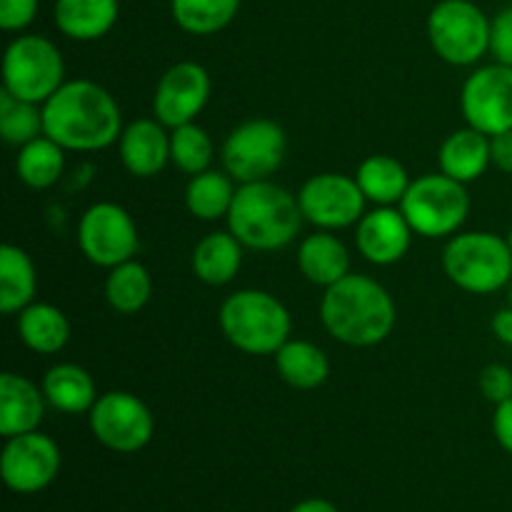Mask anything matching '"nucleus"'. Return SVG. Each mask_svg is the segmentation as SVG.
Segmentation results:
<instances>
[{"instance_id":"nucleus-1","label":"nucleus","mask_w":512,"mask_h":512,"mask_svg":"<svg viewBox=\"0 0 512 512\" xmlns=\"http://www.w3.org/2000/svg\"><path fill=\"white\" fill-rule=\"evenodd\" d=\"M43 130L73 153H95L118 143L123 133L120 105L93 80H65L43 103Z\"/></svg>"},{"instance_id":"nucleus-2","label":"nucleus","mask_w":512,"mask_h":512,"mask_svg":"<svg viewBox=\"0 0 512 512\" xmlns=\"http://www.w3.org/2000/svg\"><path fill=\"white\" fill-rule=\"evenodd\" d=\"M320 320L330 338L348 348H375L393 333L398 308L385 285L368 275L348 273L325 288Z\"/></svg>"},{"instance_id":"nucleus-3","label":"nucleus","mask_w":512,"mask_h":512,"mask_svg":"<svg viewBox=\"0 0 512 512\" xmlns=\"http://www.w3.org/2000/svg\"><path fill=\"white\" fill-rule=\"evenodd\" d=\"M225 220L243 248L273 253L288 248L298 238L305 218L298 195L280 188L273 180H258L238 185L233 208Z\"/></svg>"},{"instance_id":"nucleus-4","label":"nucleus","mask_w":512,"mask_h":512,"mask_svg":"<svg viewBox=\"0 0 512 512\" xmlns=\"http://www.w3.org/2000/svg\"><path fill=\"white\" fill-rule=\"evenodd\" d=\"M218 323L228 343L245 355H275L293 330L288 308L273 293L255 288L228 295Z\"/></svg>"},{"instance_id":"nucleus-5","label":"nucleus","mask_w":512,"mask_h":512,"mask_svg":"<svg viewBox=\"0 0 512 512\" xmlns=\"http://www.w3.org/2000/svg\"><path fill=\"white\" fill-rule=\"evenodd\" d=\"M443 270L453 285L470 295H490L512 283V248L508 238L490 230H470L448 238Z\"/></svg>"},{"instance_id":"nucleus-6","label":"nucleus","mask_w":512,"mask_h":512,"mask_svg":"<svg viewBox=\"0 0 512 512\" xmlns=\"http://www.w3.org/2000/svg\"><path fill=\"white\" fill-rule=\"evenodd\" d=\"M400 210L420 238H453L468 220L470 195L465 183L445 173H430L410 183L408 193L400 200Z\"/></svg>"},{"instance_id":"nucleus-7","label":"nucleus","mask_w":512,"mask_h":512,"mask_svg":"<svg viewBox=\"0 0 512 512\" xmlns=\"http://www.w3.org/2000/svg\"><path fill=\"white\" fill-rule=\"evenodd\" d=\"M65 83V60L53 40L18 35L3 55V90L13 98L43 105Z\"/></svg>"},{"instance_id":"nucleus-8","label":"nucleus","mask_w":512,"mask_h":512,"mask_svg":"<svg viewBox=\"0 0 512 512\" xmlns=\"http://www.w3.org/2000/svg\"><path fill=\"white\" fill-rule=\"evenodd\" d=\"M428 38L440 60L468 68L490 53V18L473 0H440L428 15Z\"/></svg>"},{"instance_id":"nucleus-9","label":"nucleus","mask_w":512,"mask_h":512,"mask_svg":"<svg viewBox=\"0 0 512 512\" xmlns=\"http://www.w3.org/2000/svg\"><path fill=\"white\" fill-rule=\"evenodd\" d=\"M285 130L270 118H253L230 130L220 158L223 170L238 185L270 180L285 160Z\"/></svg>"},{"instance_id":"nucleus-10","label":"nucleus","mask_w":512,"mask_h":512,"mask_svg":"<svg viewBox=\"0 0 512 512\" xmlns=\"http://www.w3.org/2000/svg\"><path fill=\"white\" fill-rule=\"evenodd\" d=\"M90 433L113 453H138L153 440L155 420L148 405L128 390H108L88 413Z\"/></svg>"},{"instance_id":"nucleus-11","label":"nucleus","mask_w":512,"mask_h":512,"mask_svg":"<svg viewBox=\"0 0 512 512\" xmlns=\"http://www.w3.org/2000/svg\"><path fill=\"white\" fill-rule=\"evenodd\" d=\"M80 253L98 268H115L133 260L140 235L133 215L118 203H93L78 223Z\"/></svg>"},{"instance_id":"nucleus-12","label":"nucleus","mask_w":512,"mask_h":512,"mask_svg":"<svg viewBox=\"0 0 512 512\" xmlns=\"http://www.w3.org/2000/svg\"><path fill=\"white\" fill-rule=\"evenodd\" d=\"M300 210L318 230H345L360 223L368 198L358 180L340 173H320L303 183L298 193Z\"/></svg>"},{"instance_id":"nucleus-13","label":"nucleus","mask_w":512,"mask_h":512,"mask_svg":"<svg viewBox=\"0 0 512 512\" xmlns=\"http://www.w3.org/2000/svg\"><path fill=\"white\" fill-rule=\"evenodd\" d=\"M460 110L470 128L485 135L512 130V68L483 65L468 75L460 90Z\"/></svg>"},{"instance_id":"nucleus-14","label":"nucleus","mask_w":512,"mask_h":512,"mask_svg":"<svg viewBox=\"0 0 512 512\" xmlns=\"http://www.w3.org/2000/svg\"><path fill=\"white\" fill-rule=\"evenodd\" d=\"M60 448L40 430L5 440L0 475L13 493L33 495L48 488L60 473Z\"/></svg>"},{"instance_id":"nucleus-15","label":"nucleus","mask_w":512,"mask_h":512,"mask_svg":"<svg viewBox=\"0 0 512 512\" xmlns=\"http://www.w3.org/2000/svg\"><path fill=\"white\" fill-rule=\"evenodd\" d=\"M210 73L195 60H180L170 65L158 80L153 95V115L165 128L195 123L210 100Z\"/></svg>"},{"instance_id":"nucleus-16","label":"nucleus","mask_w":512,"mask_h":512,"mask_svg":"<svg viewBox=\"0 0 512 512\" xmlns=\"http://www.w3.org/2000/svg\"><path fill=\"white\" fill-rule=\"evenodd\" d=\"M413 235L403 210L395 205H375L355 225V248L368 263L388 268L408 255Z\"/></svg>"},{"instance_id":"nucleus-17","label":"nucleus","mask_w":512,"mask_h":512,"mask_svg":"<svg viewBox=\"0 0 512 512\" xmlns=\"http://www.w3.org/2000/svg\"><path fill=\"white\" fill-rule=\"evenodd\" d=\"M170 128L158 118H140L125 125L118 138L120 163L133 178H155L170 163Z\"/></svg>"},{"instance_id":"nucleus-18","label":"nucleus","mask_w":512,"mask_h":512,"mask_svg":"<svg viewBox=\"0 0 512 512\" xmlns=\"http://www.w3.org/2000/svg\"><path fill=\"white\" fill-rule=\"evenodd\" d=\"M45 393L18 373L0 375V435L5 440L33 433L45 418Z\"/></svg>"},{"instance_id":"nucleus-19","label":"nucleus","mask_w":512,"mask_h":512,"mask_svg":"<svg viewBox=\"0 0 512 512\" xmlns=\"http://www.w3.org/2000/svg\"><path fill=\"white\" fill-rule=\"evenodd\" d=\"M193 275L205 285L223 288L243 268V243L230 230H215L198 240L190 255Z\"/></svg>"},{"instance_id":"nucleus-20","label":"nucleus","mask_w":512,"mask_h":512,"mask_svg":"<svg viewBox=\"0 0 512 512\" xmlns=\"http://www.w3.org/2000/svg\"><path fill=\"white\" fill-rule=\"evenodd\" d=\"M440 173L458 183H473L483 178L485 170L493 165L490 160V135L475 128H460L443 140L438 150Z\"/></svg>"},{"instance_id":"nucleus-21","label":"nucleus","mask_w":512,"mask_h":512,"mask_svg":"<svg viewBox=\"0 0 512 512\" xmlns=\"http://www.w3.org/2000/svg\"><path fill=\"white\" fill-rule=\"evenodd\" d=\"M118 0H55L53 18L60 33L78 43H93L118 23Z\"/></svg>"},{"instance_id":"nucleus-22","label":"nucleus","mask_w":512,"mask_h":512,"mask_svg":"<svg viewBox=\"0 0 512 512\" xmlns=\"http://www.w3.org/2000/svg\"><path fill=\"white\" fill-rule=\"evenodd\" d=\"M298 268L308 283L330 288L350 273L348 245L330 230H318L300 243Z\"/></svg>"},{"instance_id":"nucleus-23","label":"nucleus","mask_w":512,"mask_h":512,"mask_svg":"<svg viewBox=\"0 0 512 512\" xmlns=\"http://www.w3.org/2000/svg\"><path fill=\"white\" fill-rule=\"evenodd\" d=\"M40 388H43L45 400L65 415L90 413L95 400L100 398L98 390H95V380L90 378L88 370L75 363L53 365L45 373Z\"/></svg>"},{"instance_id":"nucleus-24","label":"nucleus","mask_w":512,"mask_h":512,"mask_svg":"<svg viewBox=\"0 0 512 512\" xmlns=\"http://www.w3.org/2000/svg\"><path fill=\"white\" fill-rule=\"evenodd\" d=\"M18 335L28 350L38 355H55L68 345L70 320L50 303H30L18 313Z\"/></svg>"},{"instance_id":"nucleus-25","label":"nucleus","mask_w":512,"mask_h":512,"mask_svg":"<svg viewBox=\"0 0 512 512\" xmlns=\"http://www.w3.org/2000/svg\"><path fill=\"white\" fill-rule=\"evenodd\" d=\"M38 273L30 255L18 245L0 248V310L3 315H18L35 303Z\"/></svg>"},{"instance_id":"nucleus-26","label":"nucleus","mask_w":512,"mask_h":512,"mask_svg":"<svg viewBox=\"0 0 512 512\" xmlns=\"http://www.w3.org/2000/svg\"><path fill=\"white\" fill-rule=\"evenodd\" d=\"M275 358L278 375L295 390H315L330 378V360L320 345L290 338Z\"/></svg>"},{"instance_id":"nucleus-27","label":"nucleus","mask_w":512,"mask_h":512,"mask_svg":"<svg viewBox=\"0 0 512 512\" xmlns=\"http://www.w3.org/2000/svg\"><path fill=\"white\" fill-rule=\"evenodd\" d=\"M355 180L373 205H400L413 183L405 165L393 155H368L358 165Z\"/></svg>"},{"instance_id":"nucleus-28","label":"nucleus","mask_w":512,"mask_h":512,"mask_svg":"<svg viewBox=\"0 0 512 512\" xmlns=\"http://www.w3.org/2000/svg\"><path fill=\"white\" fill-rule=\"evenodd\" d=\"M235 180L220 170H205V173L193 175L185 188V208L193 218L215 223L220 218H228L235 200Z\"/></svg>"},{"instance_id":"nucleus-29","label":"nucleus","mask_w":512,"mask_h":512,"mask_svg":"<svg viewBox=\"0 0 512 512\" xmlns=\"http://www.w3.org/2000/svg\"><path fill=\"white\" fill-rule=\"evenodd\" d=\"M65 170V148L55 143L48 135L30 140L18 148L15 158V173L20 183L30 190H48L60 180Z\"/></svg>"},{"instance_id":"nucleus-30","label":"nucleus","mask_w":512,"mask_h":512,"mask_svg":"<svg viewBox=\"0 0 512 512\" xmlns=\"http://www.w3.org/2000/svg\"><path fill=\"white\" fill-rule=\"evenodd\" d=\"M153 298V278L138 260L110 268L105 280V300L118 315H135Z\"/></svg>"},{"instance_id":"nucleus-31","label":"nucleus","mask_w":512,"mask_h":512,"mask_svg":"<svg viewBox=\"0 0 512 512\" xmlns=\"http://www.w3.org/2000/svg\"><path fill=\"white\" fill-rule=\"evenodd\" d=\"M240 10V0H170L175 25L190 35H215L228 28Z\"/></svg>"},{"instance_id":"nucleus-32","label":"nucleus","mask_w":512,"mask_h":512,"mask_svg":"<svg viewBox=\"0 0 512 512\" xmlns=\"http://www.w3.org/2000/svg\"><path fill=\"white\" fill-rule=\"evenodd\" d=\"M215 158L213 138L198 123L180 125L170 130V163L185 175H200L210 170Z\"/></svg>"},{"instance_id":"nucleus-33","label":"nucleus","mask_w":512,"mask_h":512,"mask_svg":"<svg viewBox=\"0 0 512 512\" xmlns=\"http://www.w3.org/2000/svg\"><path fill=\"white\" fill-rule=\"evenodd\" d=\"M40 135H45L43 105L18 100L8 90H0V138L13 148H23Z\"/></svg>"},{"instance_id":"nucleus-34","label":"nucleus","mask_w":512,"mask_h":512,"mask_svg":"<svg viewBox=\"0 0 512 512\" xmlns=\"http://www.w3.org/2000/svg\"><path fill=\"white\" fill-rule=\"evenodd\" d=\"M480 393L488 403L500 405L505 400L512 398V370L503 363L485 365L483 373H480Z\"/></svg>"},{"instance_id":"nucleus-35","label":"nucleus","mask_w":512,"mask_h":512,"mask_svg":"<svg viewBox=\"0 0 512 512\" xmlns=\"http://www.w3.org/2000/svg\"><path fill=\"white\" fill-rule=\"evenodd\" d=\"M490 55L495 63L512 68V5L490 20Z\"/></svg>"},{"instance_id":"nucleus-36","label":"nucleus","mask_w":512,"mask_h":512,"mask_svg":"<svg viewBox=\"0 0 512 512\" xmlns=\"http://www.w3.org/2000/svg\"><path fill=\"white\" fill-rule=\"evenodd\" d=\"M38 15V0H0V28L20 33Z\"/></svg>"},{"instance_id":"nucleus-37","label":"nucleus","mask_w":512,"mask_h":512,"mask_svg":"<svg viewBox=\"0 0 512 512\" xmlns=\"http://www.w3.org/2000/svg\"><path fill=\"white\" fill-rule=\"evenodd\" d=\"M493 435L505 453L512 455V398L495 405L493 413Z\"/></svg>"},{"instance_id":"nucleus-38","label":"nucleus","mask_w":512,"mask_h":512,"mask_svg":"<svg viewBox=\"0 0 512 512\" xmlns=\"http://www.w3.org/2000/svg\"><path fill=\"white\" fill-rule=\"evenodd\" d=\"M490 160L500 173L512 175V130L490 138Z\"/></svg>"},{"instance_id":"nucleus-39","label":"nucleus","mask_w":512,"mask_h":512,"mask_svg":"<svg viewBox=\"0 0 512 512\" xmlns=\"http://www.w3.org/2000/svg\"><path fill=\"white\" fill-rule=\"evenodd\" d=\"M490 330H493V335L500 340V343L512 348V305L498 310V313L493 315V320H490Z\"/></svg>"},{"instance_id":"nucleus-40","label":"nucleus","mask_w":512,"mask_h":512,"mask_svg":"<svg viewBox=\"0 0 512 512\" xmlns=\"http://www.w3.org/2000/svg\"><path fill=\"white\" fill-rule=\"evenodd\" d=\"M290 512H338L330 500H323V498H310V500H303V503L295 505Z\"/></svg>"},{"instance_id":"nucleus-41","label":"nucleus","mask_w":512,"mask_h":512,"mask_svg":"<svg viewBox=\"0 0 512 512\" xmlns=\"http://www.w3.org/2000/svg\"><path fill=\"white\" fill-rule=\"evenodd\" d=\"M508 243H510V248H512V223H510V230H508Z\"/></svg>"},{"instance_id":"nucleus-42","label":"nucleus","mask_w":512,"mask_h":512,"mask_svg":"<svg viewBox=\"0 0 512 512\" xmlns=\"http://www.w3.org/2000/svg\"><path fill=\"white\" fill-rule=\"evenodd\" d=\"M508 298H510V305H512V283H510V295H508Z\"/></svg>"}]
</instances>
